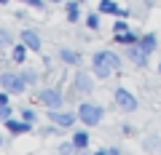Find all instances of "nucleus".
Here are the masks:
<instances>
[{
	"label": "nucleus",
	"instance_id": "nucleus-14",
	"mask_svg": "<svg viewBox=\"0 0 161 155\" xmlns=\"http://www.w3.org/2000/svg\"><path fill=\"white\" fill-rule=\"evenodd\" d=\"M73 144H75V147H86V144H89V134L86 131H75V137H73Z\"/></svg>",
	"mask_w": 161,
	"mask_h": 155
},
{
	"label": "nucleus",
	"instance_id": "nucleus-23",
	"mask_svg": "<svg viewBox=\"0 0 161 155\" xmlns=\"http://www.w3.org/2000/svg\"><path fill=\"white\" fill-rule=\"evenodd\" d=\"M35 78H38L35 72H24V80H27V83H35Z\"/></svg>",
	"mask_w": 161,
	"mask_h": 155
},
{
	"label": "nucleus",
	"instance_id": "nucleus-20",
	"mask_svg": "<svg viewBox=\"0 0 161 155\" xmlns=\"http://www.w3.org/2000/svg\"><path fill=\"white\" fill-rule=\"evenodd\" d=\"M8 118H11V107L0 104V121H8Z\"/></svg>",
	"mask_w": 161,
	"mask_h": 155
},
{
	"label": "nucleus",
	"instance_id": "nucleus-6",
	"mask_svg": "<svg viewBox=\"0 0 161 155\" xmlns=\"http://www.w3.org/2000/svg\"><path fill=\"white\" fill-rule=\"evenodd\" d=\"M40 102L48 104V107H59L62 104V94L57 88H46V91H40Z\"/></svg>",
	"mask_w": 161,
	"mask_h": 155
},
{
	"label": "nucleus",
	"instance_id": "nucleus-11",
	"mask_svg": "<svg viewBox=\"0 0 161 155\" xmlns=\"http://www.w3.org/2000/svg\"><path fill=\"white\" fill-rule=\"evenodd\" d=\"M140 46H142L148 54H153L156 48H158V38H156L153 32H148V35H142V38H140Z\"/></svg>",
	"mask_w": 161,
	"mask_h": 155
},
{
	"label": "nucleus",
	"instance_id": "nucleus-4",
	"mask_svg": "<svg viewBox=\"0 0 161 155\" xmlns=\"http://www.w3.org/2000/svg\"><path fill=\"white\" fill-rule=\"evenodd\" d=\"M0 83H3V88L6 91H14V94H22L24 91V75H14V72H6L3 78H0Z\"/></svg>",
	"mask_w": 161,
	"mask_h": 155
},
{
	"label": "nucleus",
	"instance_id": "nucleus-26",
	"mask_svg": "<svg viewBox=\"0 0 161 155\" xmlns=\"http://www.w3.org/2000/svg\"><path fill=\"white\" fill-rule=\"evenodd\" d=\"M8 102V94H0V104H6Z\"/></svg>",
	"mask_w": 161,
	"mask_h": 155
},
{
	"label": "nucleus",
	"instance_id": "nucleus-9",
	"mask_svg": "<svg viewBox=\"0 0 161 155\" xmlns=\"http://www.w3.org/2000/svg\"><path fill=\"white\" fill-rule=\"evenodd\" d=\"M115 40L121 46H132V43H140V35L132 32V29H126V32H115Z\"/></svg>",
	"mask_w": 161,
	"mask_h": 155
},
{
	"label": "nucleus",
	"instance_id": "nucleus-19",
	"mask_svg": "<svg viewBox=\"0 0 161 155\" xmlns=\"http://www.w3.org/2000/svg\"><path fill=\"white\" fill-rule=\"evenodd\" d=\"M145 147H148V150H158V147H161V142H158L156 137H150V139H145Z\"/></svg>",
	"mask_w": 161,
	"mask_h": 155
},
{
	"label": "nucleus",
	"instance_id": "nucleus-2",
	"mask_svg": "<svg viewBox=\"0 0 161 155\" xmlns=\"http://www.w3.org/2000/svg\"><path fill=\"white\" fill-rule=\"evenodd\" d=\"M78 118L86 123V126H97V123L102 121V107H99V104H80Z\"/></svg>",
	"mask_w": 161,
	"mask_h": 155
},
{
	"label": "nucleus",
	"instance_id": "nucleus-12",
	"mask_svg": "<svg viewBox=\"0 0 161 155\" xmlns=\"http://www.w3.org/2000/svg\"><path fill=\"white\" fill-rule=\"evenodd\" d=\"M92 86H94V83H92V78H89V75H83V72L75 75V88H78L80 94H89V91H92Z\"/></svg>",
	"mask_w": 161,
	"mask_h": 155
},
{
	"label": "nucleus",
	"instance_id": "nucleus-3",
	"mask_svg": "<svg viewBox=\"0 0 161 155\" xmlns=\"http://www.w3.org/2000/svg\"><path fill=\"white\" fill-rule=\"evenodd\" d=\"M115 104H118L124 112H134V110H137V99H134L132 91H126V88H115Z\"/></svg>",
	"mask_w": 161,
	"mask_h": 155
},
{
	"label": "nucleus",
	"instance_id": "nucleus-16",
	"mask_svg": "<svg viewBox=\"0 0 161 155\" xmlns=\"http://www.w3.org/2000/svg\"><path fill=\"white\" fill-rule=\"evenodd\" d=\"M62 59H64L67 64H78V54H75V51H67V48L62 51Z\"/></svg>",
	"mask_w": 161,
	"mask_h": 155
},
{
	"label": "nucleus",
	"instance_id": "nucleus-7",
	"mask_svg": "<svg viewBox=\"0 0 161 155\" xmlns=\"http://www.w3.org/2000/svg\"><path fill=\"white\" fill-rule=\"evenodd\" d=\"M48 118H51L57 126H73V123H75V115L73 112H57V107H51Z\"/></svg>",
	"mask_w": 161,
	"mask_h": 155
},
{
	"label": "nucleus",
	"instance_id": "nucleus-28",
	"mask_svg": "<svg viewBox=\"0 0 161 155\" xmlns=\"http://www.w3.org/2000/svg\"><path fill=\"white\" fill-rule=\"evenodd\" d=\"M51 3H59V0H51Z\"/></svg>",
	"mask_w": 161,
	"mask_h": 155
},
{
	"label": "nucleus",
	"instance_id": "nucleus-10",
	"mask_svg": "<svg viewBox=\"0 0 161 155\" xmlns=\"http://www.w3.org/2000/svg\"><path fill=\"white\" fill-rule=\"evenodd\" d=\"M99 13H115V16H126V11H124V8H118L113 0H102V3H99Z\"/></svg>",
	"mask_w": 161,
	"mask_h": 155
},
{
	"label": "nucleus",
	"instance_id": "nucleus-24",
	"mask_svg": "<svg viewBox=\"0 0 161 155\" xmlns=\"http://www.w3.org/2000/svg\"><path fill=\"white\" fill-rule=\"evenodd\" d=\"M24 3H30V6H35V8H43V0H24Z\"/></svg>",
	"mask_w": 161,
	"mask_h": 155
},
{
	"label": "nucleus",
	"instance_id": "nucleus-5",
	"mask_svg": "<svg viewBox=\"0 0 161 155\" xmlns=\"http://www.w3.org/2000/svg\"><path fill=\"white\" fill-rule=\"evenodd\" d=\"M126 56L132 59L137 67H148V56H150V54L145 51L140 43H132V46H126Z\"/></svg>",
	"mask_w": 161,
	"mask_h": 155
},
{
	"label": "nucleus",
	"instance_id": "nucleus-22",
	"mask_svg": "<svg viewBox=\"0 0 161 155\" xmlns=\"http://www.w3.org/2000/svg\"><path fill=\"white\" fill-rule=\"evenodd\" d=\"M22 115H24V121H30V123H32V121H35V112H32V110H24V112H22Z\"/></svg>",
	"mask_w": 161,
	"mask_h": 155
},
{
	"label": "nucleus",
	"instance_id": "nucleus-8",
	"mask_svg": "<svg viewBox=\"0 0 161 155\" xmlns=\"http://www.w3.org/2000/svg\"><path fill=\"white\" fill-rule=\"evenodd\" d=\"M22 40H24V46H27V48L40 51V38H38V32H32V29H24V32H22Z\"/></svg>",
	"mask_w": 161,
	"mask_h": 155
},
{
	"label": "nucleus",
	"instance_id": "nucleus-27",
	"mask_svg": "<svg viewBox=\"0 0 161 155\" xmlns=\"http://www.w3.org/2000/svg\"><path fill=\"white\" fill-rule=\"evenodd\" d=\"M0 3H8V0H0Z\"/></svg>",
	"mask_w": 161,
	"mask_h": 155
},
{
	"label": "nucleus",
	"instance_id": "nucleus-25",
	"mask_svg": "<svg viewBox=\"0 0 161 155\" xmlns=\"http://www.w3.org/2000/svg\"><path fill=\"white\" fill-rule=\"evenodd\" d=\"M6 40H8V35H6V32H0V46H3Z\"/></svg>",
	"mask_w": 161,
	"mask_h": 155
},
{
	"label": "nucleus",
	"instance_id": "nucleus-15",
	"mask_svg": "<svg viewBox=\"0 0 161 155\" xmlns=\"http://www.w3.org/2000/svg\"><path fill=\"white\" fill-rule=\"evenodd\" d=\"M80 11H78V3H67V19L70 22H78Z\"/></svg>",
	"mask_w": 161,
	"mask_h": 155
},
{
	"label": "nucleus",
	"instance_id": "nucleus-21",
	"mask_svg": "<svg viewBox=\"0 0 161 155\" xmlns=\"http://www.w3.org/2000/svg\"><path fill=\"white\" fill-rule=\"evenodd\" d=\"M24 48H27V46H19L16 51H14V59H16V62H22V59H24Z\"/></svg>",
	"mask_w": 161,
	"mask_h": 155
},
{
	"label": "nucleus",
	"instance_id": "nucleus-13",
	"mask_svg": "<svg viewBox=\"0 0 161 155\" xmlns=\"http://www.w3.org/2000/svg\"><path fill=\"white\" fill-rule=\"evenodd\" d=\"M6 123H8V131H14V134H24V131H30V126H32L30 121H24V123H16V121H6Z\"/></svg>",
	"mask_w": 161,
	"mask_h": 155
},
{
	"label": "nucleus",
	"instance_id": "nucleus-17",
	"mask_svg": "<svg viewBox=\"0 0 161 155\" xmlns=\"http://www.w3.org/2000/svg\"><path fill=\"white\" fill-rule=\"evenodd\" d=\"M86 24H89L92 29H97V27H99V13H89V16H86Z\"/></svg>",
	"mask_w": 161,
	"mask_h": 155
},
{
	"label": "nucleus",
	"instance_id": "nucleus-1",
	"mask_svg": "<svg viewBox=\"0 0 161 155\" xmlns=\"http://www.w3.org/2000/svg\"><path fill=\"white\" fill-rule=\"evenodd\" d=\"M92 67H94V75L97 78H108L110 72L121 67V56L115 51H97L92 59Z\"/></svg>",
	"mask_w": 161,
	"mask_h": 155
},
{
	"label": "nucleus",
	"instance_id": "nucleus-18",
	"mask_svg": "<svg viewBox=\"0 0 161 155\" xmlns=\"http://www.w3.org/2000/svg\"><path fill=\"white\" fill-rule=\"evenodd\" d=\"M126 29H129V24L124 22V19H118V22L113 24V32H126Z\"/></svg>",
	"mask_w": 161,
	"mask_h": 155
}]
</instances>
